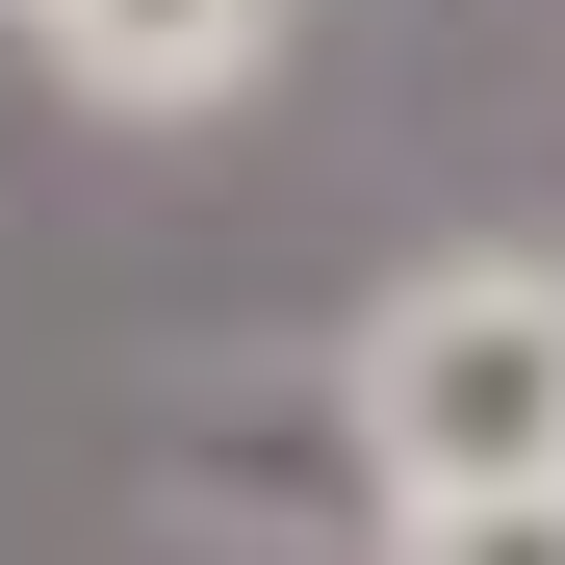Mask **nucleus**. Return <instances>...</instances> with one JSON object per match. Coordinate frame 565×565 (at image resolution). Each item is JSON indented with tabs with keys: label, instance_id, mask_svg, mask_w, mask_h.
<instances>
[{
	"label": "nucleus",
	"instance_id": "f257e3e1",
	"mask_svg": "<svg viewBox=\"0 0 565 565\" xmlns=\"http://www.w3.org/2000/svg\"><path fill=\"white\" fill-rule=\"evenodd\" d=\"M360 437H386V489H565V257H437L386 282V334H360Z\"/></svg>",
	"mask_w": 565,
	"mask_h": 565
},
{
	"label": "nucleus",
	"instance_id": "f03ea898",
	"mask_svg": "<svg viewBox=\"0 0 565 565\" xmlns=\"http://www.w3.org/2000/svg\"><path fill=\"white\" fill-rule=\"evenodd\" d=\"M26 52H52L104 129H180V104H232V77L282 52V0H26Z\"/></svg>",
	"mask_w": 565,
	"mask_h": 565
},
{
	"label": "nucleus",
	"instance_id": "7ed1b4c3",
	"mask_svg": "<svg viewBox=\"0 0 565 565\" xmlns=\"http://www.w3.org/2000/svg\"><path fill=\"white\" fill-rule=\"evenodd\" d=\"M412 565H565V489H437Z\"/></svg>",
	"mask_w": 565,
	"mask_h": 565
}]
</instances>
